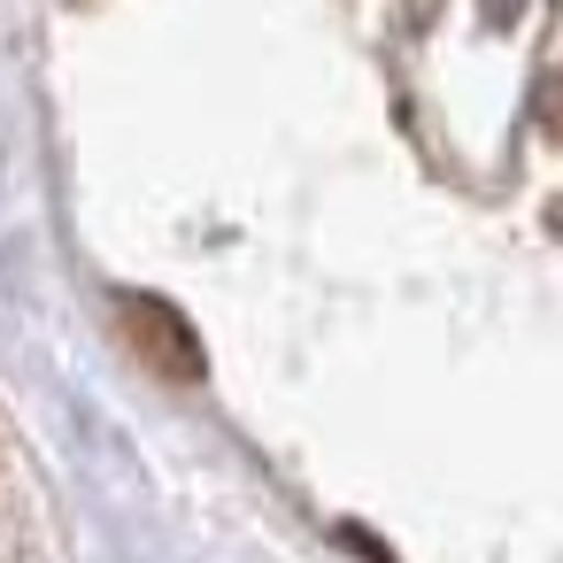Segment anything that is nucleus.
<instances>
[{
  "instance_id": "obj_1",
  "label": "nucleus",
  "mask_w": 563,
  "mask_h": 563,
  "mask_svg": "<svg viewBox=\"0 0 563 563\" xmlns=\"http://www.w3.org/2000/svg\"><path fill=\"white\" fill-rule=\"evenodd\" d=\"M117 332H124V347H132L163 386H201V378H209L201 332H194L163 294H117Z\"/></svg>"
},
{
  "instance_id": "obj_2",
  "label": "nucleus",
  "mask_w": 563,
  "mask_h": 563,
  "mask_svg": "<svg viewBox=\"0 0 563 563\" xmlns=\"http://www.w3.org/2000/svg\"><path fill=\"white\" fill-rule=\"evenodd\" d=\"M532 117H540V132H563V63L540 78V93H532Z\"/></svg>"
},
{
  "instance_id": "obj_3",
  "label": "nucleus",
  "mask_w": 563,
  "mask_h": 563,
  "mask_svg": "<svg viewBox=\"0 0 563 563\" xmlns=\"http://www.w3.org/2000/svg\"><path fill=\"white\" fill-rule=\"evenodd\" d=\"M486 24H517V0H486Z\"/></svg>"
}]
</instances>
